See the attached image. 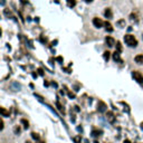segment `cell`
Wrapping results in <instances>:
<instances>
[{
	"mask_svg": "<svg viewBox=\"0 0 143 143\" xmlns=\"http://www.w3.org/2000/svg\"><path fill=\"white\" fill-rule=\"evenodd\" d=\"M132 76H133V78H134V80H136L138 83H142V82H143V76H142V74L140 73V72L134 70V72L132 73Z\"/></svg>",
	"mask_w": 143,
	"mask_h": 143,
	"instance_id": "2",
	"label": "cell"
},
{
	"mask_svg": "<svg viewBox=\"0 0 143 143\" xmlns=\"http://www.w3.org/2000/svg\"><path fill=\"white\" fill-rule=\"evenodd\" d=\"M38 74H39L40 76H44V70H42V68H39V70H38Z\"/></svg>",
	"mask_w": 143,
	"mask_h": 143,
	"instance_id": "25",
	"label": "cell"
},
{
	"mask_svg": "<svg viewBox=\"0 0 143 143\" xmlns=\"http://www.w3.org/2000/svg\"><path fill=\"white\" fill-rule=\"evenodd\" d=\"M106 110H107V106H106V104L104 103V102L100 101L98 103H97V111L98 112L104 113V112H106Z\"/></svg>",
	"mask_w": 143,
	"mask_h": 143,
	"instance_id": "3",
	"label": "cell"
},
{
	"mask_svg": "<svg viewBox=\"0 0 143 143\" xmlns=\"http://www.w3.org/2000/svg\"><path fill=\"white\" fill-rule=\"evenodd\" d=\"M101 131H97V130H94V131H93V132H92V135H93V136H94V138H97V136H100V135H101Z\"/></svg>",
	"mask_w": 143,
	"mask_h": 143,
	"instance_id": "16",
	"label": "cell"
},
{
	"mask_svg": "<svg viewBox=\"0 0 143 143\" xmlns=\"http://www.w3.org/2000/svg\"><path fill=\"white\" fill-rule=\"evenodd\" d=\"M105 42H106V44L108 47H113L114 45H115V40H114V38H112L111 36H107L105 38Z\"/></svg>",
	"mask_w": 143,
	"mask_h": 143,
	"instance_id": "6",
	"label": "cell"
},
{
	"mask_svg": "<svg viewBox=\"0 0 143 143\" xmlns=\"http://www.w3.org/2000/svg\"><path fill=\"white\" fill-rule=\"evenodd\" d=\"M14 132H15V134H19V133H20V128H19L18 125H16L15 128H14Z\"/></svg>",
	"mask_w": 143,
	"mask_h": 143,
	"instance_id": "20",
	"label": "cell"
},
{
	"mask_svg": "<svg viewBox=\"0 0 143 143\" xmlns=\"http://www.w3.org/2000/svg\"><path fill=\"white\" fill-rule=\"evenodd\" d=\"M104 16H105L106 18H108V19H111L112 18V10H111V8H106L105 9V11H104Z\"/></svg>",
	"mask_w": 143,
	"mask_h": 143,
	"instance_id": "8",
	"label": "cell"
},
{
	"mask_svg": "<svg viewBox=\"0 0 143 143\" xmlns=\"http://www.w3.org/2000/svg\"><path fill=\"white\" fill-rule=\"evenodd\" d=\"M25 143H32V142H30V141H26Z\"/></svg>",
	"mask_w": 143,
	"mask_h": 143,
	"instance_id": "32",
	"label": "cell"
},
{
	"mask_svg": "<svg viewBox=\"0 0 143 143\" xmlns=\"http://www.w3.org/2000/svg\"><path fill=\"white\" fill-rule=\"evenodd\" d=\"M20 122H21V124L24 125V128H29V122H28L27 120H25V118H22V120H21Z\"/></svg>",
	"mask_w": 143,
	"mask_h": 143,
	"instance_id": "12",
	"label": "cell"
},
{
	"mask_svg": "<svg viewBox=\"0 0 143 143\" xmlns=\"http://www.w3.org/2000/svg\"><path fill=\"white\" fill-rule=\"evenodd\" d=\"M116 25H118L120 28L125 27V20H123V19H122V20H118V22H116Z\"/></svg>",
	"mask_w": 143,
	"mask_h": 143,
	"instance_id": "15",
	"label": "cell"
},
{
	"mask_svg": "<svg viewBox=\"0 0 143 143\" xmlns=\"http://www.w3.org/2000/svg\"><path fill=\"white\" fill-rule=\"evenodd\" d=\"M141 128H143V122H142V123H141Z\"/></svg>",
	"mask_w": 143,
	"mask_h": 143,
	"instance_id": "33",
	"label": "cell"
},
{
	"mask_svg": "<svg viewBox=\"0 0 143 143\" xmlns=\"http://www.w3.org/2000/svg\"><path fill=\"white\" fill-rule=\"evenodd\" d=\"M130 19H131V20H132V21H135V22H138V21H139V19H138L136 14H131Z\"/></svg>",
	"mask_w": 143,
	"mask_h": 143,
	"instance_id": "13",
	"label": "cell"
},
{
	"mask_svg": "<svg viewBox=\"0 0 143 143\" xmlns=\"http://www.w3.org/2000/svg\"><path fill=\"white\" fill-rule=\"evenodd\" d=\"M67 94H68V96H70V98H72V100H73V98H75V94H74V93L68 92Z\"/></svg>",
	"mask_w": 143,
	"mask_h": 143,
	"instance_id": "23",
	"label": "cell"
},
{
	"mask_svg": "<svg viewBox=\"0 0 143 143\" xmlns=\"http://www.w3.org/2000/svg\"><path fill=\"white\" fill-rule=\"evenodd\" d=\"M93 25H94L96 28H101L102 26L104 25V22H103V20H102V19L94 18V19H93Z\"/></svg>",
	"mask_w": 143,
	"mask_h": 143,
	"instance_id": "5",
	"label": "cell"
},
{
	"mask_svg": "<svg viewBox=\"0 0 143 143\" xmlns=\"http://www.w3.org/2000/svg\"><path fill=\"white\" fill-rule=\"evenodd\" d=\"M80 141H82V138H80V135H77V136L74 138V142H75V143H80Z\"/></svg>",
	"mask_w": 143,
	"mask_h": 143,
	"instance_id": "19",
	"label": "cell"
},
{
	"mask_svg": "<svg viewBox=\"0 0 143 143\" xmlns=\"http://www.w3.org/2000/svg\"><path fill=\"white\" fill-rule=\"evenodd\" d=\"M104 26H105V29L107 30V32H113V27H112V25L110 22H107V21H106V22L104 24Z\"/></svg>",
	"mask_w": 143,
	"mask_h": 143,
	"instance_id": "10",
	"label": "cell"
},
{
	"mask_svg": "<svg viewBox=\"0 0 143 143\" xmlns=\"http://www.w3.org/2000/svg\"><path fill=\"white\" fill-rule=\"evenodd\" d=\"M110 54H111V53H110V52H104V54H103V57H104V59H105V60H108V59H110Z\"/></svg>",
	"mask_w": 143,
	"mask_h": 143,
	"instance_id": "18",
	"label": "cell"
},
{
	"mask_svg": "<svg viewBox=\"0 0 143 143\" xmlns=\"http://www.w3.org/2000/svg\"><path fill=\"white\" fill-rule=\"evenodd\" d=\"M135 63L142 65L143 64V55H138V56H135Z\"/></svg>",
	"mask_w": 143,
	"mask_h": 143,
	"instance_id": "9",
	"label": "cell"
},
{
	"mask_svg": "<svg viewBox=\"0 0 143 143\" xmlns=\"http://www.w3.org/2000/svg\"><path fill=\"white\" fill-rule=\"evenodd\" d=\"M116 50H118V52L122 50V45H121V42H116Z\"/></svg>",
	"mask_w": 143,
	"mask_h": 143,
	"instance_id": "21",
	"label": "cell"
},
{
	"mask_svg": "<svg viewBox=\"0 0 143 143\" xmlns=\"http://www.w3.org/2000/svg\"><path fill=\"white\" fill-rule=\"evenodd\" d=\"M56 59H57V62H59V63H63V60H64L63 57H62V56H58Z\"/></svg>",
	"mask_w": 143,
	"mask_h": 143,
	"instance_id": "24",
	"label": "cell"
},
{
	"mask_svg": "<svg viewBox=\"0 0 143 143\" xmlns=\"http://www.w3.org/2000/svg\"><path fill=\"white\" fill-rule=\"evenodd\" d=\"M84 143H88V140H85V141H84Z\"/></svg>",
	"mask_w": 143,
	"mask_h": 143,
	"instance_id": "30",
	"label": "cell"
},
{
	"mask_svg": "<svg viewBox=\"0 0 143 143\" xmlns=\"http://www.w3.org/2000/svg\"><path fill=\"white\" fill-rule=\"evenodd\" d=\"M1 130H4V121L1 120Z\"/></svg>",
	"mask_w": 143,
	"mask_h": 143,
	"instance_id": "28",
	"label": "cell"
},
{
	"mask_svg": "<svg viewBox=\"0 0 143 143\" xmlns=\"http://www.w3.org/2000/svg\"><path fill=\"white\" fill-rule=\"evenodd\" d=\"M113 59L115 62H120V63H123V60L121 59V56H120V52L118 50H115L113 54Z\"/></svg>",
	"mask_w": 143,
	"mask_h": 143,
	"instance_id": "7",
	"label": "cell"
},
{
	"mask_svg": "<svg viewBox=\"0 0 143 143\" xmlns=\"http://www.w3.org/2000/svg\"><path fill=\"white\" fill-rule=\"evenodd\" d=\"M0 111H1V114H2V116H9V112L8 111H6V108H4V107H1V108H0Z\"/></svg>",
	"mask_w": 143,
	"mask_h": 143,
	"instance_id": "14",
	"label": "cell"
},
{
	"mask_svg": "<svg viewBox=\"0 0 143 143\" xmlns=\"http://www.w3.org/2000/svg\"><path fill=\"white\" fill-rule=\"evenodd\" d=\"M74 107H75V111H76V112H80V107H78L77 105H76V106H74Z\"/></svg>",
	"mask_w": 143,
	"mask_h": 143,
	"instance_id": "27",
	"label": "cell"
},
{
	"mask_svg": "<svg viewBox=\"0 0 143 143\" xmlns=\"http://www.w3.org/2000/svg\"><path fill=\"white\" fill-rule=\"evenodd\" d=\"M124 40L130 47H136L138 46V40L135 39V37L133 35H130V34L125 35L124 36Z\"/></svg>",
	"mask_w": 143,
	"mask_h": 143,
	"instance_id": "1",
	"label": "cell"
},
{
	"mask_svg": "<svg viewBox=\"0 0 143 143\" xmlns=\"http://www.w3.org/2000/svg\"><path fill=\"white\" fill-rule=\"evenodd\" d=\"M40 40H42V42H47V38H46V37L44 38V36H42V37H40Z\"/></svg>",
	"mask_w": 143,
	"mask_h": 143,
	"instance_id": "26",
	"label": "cell"
},
{
	"mask_svg": "<svg viewBox=\"0 0 143 143\" xmlns=\"http://www.w3.org/2000/svg\"><path fill=\"white\" fill-rule=\"evenodd\" d=\"M40 143H45V142H40Z\"/></svg>",
	"mask_w": 143,
	"mask_h": 143,
	"instance_id": "35",
	"label": "cell"
},
{
	"mask_svg": "<svg viewBox=\"0 0 143 143\" xmlns=\"http://www.w3.org/2000/svg\"><path fill=\"white\" fill-rule=\"evenodd\" d=\"M106 118H107V121H108L110 123H114V122H115V115H114V113L112 111L106 112Z\"/></svg>",
	"mask_w": 143,
	"mask_h": 143,
	"instance_id": "4",
	"label": "cell"
},
{
	"mask_svg": "<svg viewBox=\"0 0 143 143\" xmlns=\"http://www.w3.org/2000/svg\"><path fill=\"white\" fill-rule=\"evenodd\" d=\"M56 106L58 107V110L60 112H63V113H65V110H64V107H63V105H62L60 103H59V102H56Z\"/></svg>",
	"mask_w": 143,
	"mask_h": 143,
	"instance_id": "17",
	"label": "cell"
},
{
	"mask_svg": "<svg viewBox=\"0 0 143 143\" xmlns=\"http://www.w3.org/2000/svg\"><path fill=\"white\" fill-rule=\"evenodd\" d=\"M66 2H67V6L70 7V8L75 7V4H76V0H66Z\"/></svg>",
	"mask_w": 143,
	"mask_h": 143,
	"instance_id": "11",
	"label": "cell"
},
{
	"mask_svg": "<svg viewBox=\"0 0 143 143\" xmlns=\"http://www.w3.org/2000/svg\"><path fill=\"white\" fill-rule=\"evenodd\" d=\"M94 143H98V142H97V141H94Z\"/></svg>",
	"mask_w": 143,
	"mask_h": 143,
	"instance_id": "34",
	"label": "cell"
},
{
	"mask_svg": "<svg viewBox=\"0 0 143 143\" xmlns=\"http://www.w3.org/2000/svg\"><path fill=\"white\" fill-rule=\"evenodd\" d=\"M85 1H86V2H92L93 0H85Z\"/></svg>",
	"mask_w": 143,
	"mask_h": 143,
	"instance_id": "29",
	"label": "cell"
},
{
	"mask_svg": "<svg viewBox=\"0 0 143 143\" xmlns=\"http://www.w3.org/2000/svg\"><path fill=\"white\" fill-rule=\"evenodd\" d=\"M142 84H143V82H142Z\"/></svg>",
	"mask_w": 143,
	"mask_h": 143,
	"instance_id": "36",
	"label": "cell"
},
{
	"mask_svg": "<svg viewBox=\"0 0 143 143\" xmlns=\"http://www.w3.org/2000/svg\"><path fill=\"white\" fill-rule=\"evenodd\" d=\"M32 139L34 140H39V135H38L37 133H35V132L32 133Z\"/></svg>",
	"mask_w": 143,
	"mask_h": 143,
	"instance_id": "22",
	"label": "cell"
},
{
	"mask_svg": "<svg viewBox=\"0 0 143 143\" xmlns=\"http://www.w3.org/2000/svg\"><path fill=\"white\" fill-rule=\"evenodd\" d=\"M124 143H130V141H128V140H126V141H125Z\"/></svg>",
	"mask_w": 143,
	"mask_h": 143,
	"instance_id": "31",
	"label": "cell"
}]
</instances>
